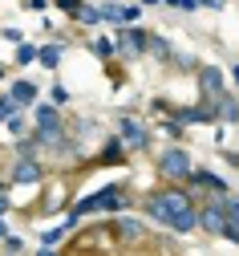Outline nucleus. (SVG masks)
<instances>
[{
	"label": "nucleus",
	"mask_w": 239,
	"mask_h": 256,
	"mask_svg": "<svg viewBox=\"0 0 239 256\" xmlns=\"http://www.w3.org/2000/svg\"><path fill=\"white\" fill-rule=\"evenodd\" d=\"M37 126H41V138H45V142H57V138H61V118H57L53 106H41V110H37Z\"/></svg>",
	"instance_id": "5"
},
{
	"label": "nucleus",
	"mask_w": 239,
	"mask_h": 256,
	"mask_svg": "<svg viewBox=\"0 0 239 256\" xmlns=\"http://www.w3.org/2000/svg\"><path fill=\"white\" fill-rule=\"evenodd\" d=\"M106 20H118V24H126V20H134L138 16V4H106V8H97Z\"/></svg>",
	"instance_id": "8"
},
{
	"label": "nucleus",
	"mask_w": 239,
	"mask_h": 256,
	"mask_svg": "<svg viewBox=\"0 0 239 256\" xmlns=\"http://www.w3.org/2000/svg\"><path fill=\"white\" fill-rule=\"evenodd\" d=\"M219 212H223L231 224H239V200H235V196H227V191H223V200H219Z\"/></svg>",
	"instance_id": "13"
},
{
	"label": "nucleus",
	"mask_w": 239,
	"mask_h": 256,
	"mask_svg": "<svg viewBox=\"0 0 239 256\" xmlns=\"http://www.w3.org/2000/svg\"><path fill=\"white\" fill-rule=\"evenodd\" d=\"M73 16H77V20H85V24H97V20H101V12H97V8H73Z\"/></svg>",
	"instance_id": "17"
},
{
	"label": "nucleus",
	"mask_w": 239,
	"mask_h": 256,
	"mask_svg": "<svg viewBox=\"0 0 239 256\" xmlns=\"http://www.w3.org/2000/svg\"><path fill=\"white\" fill-rule=\"evenodd\" d=\"M118 142H122L126 150H146V146H150V134H146V126H142V122L122 118V134H118Z\"/></svg>",
	"instance_id": "3"
},
{
	"label": "nucleus",
	"mask_w": 239,
	"mask_h": 256,
	"mask_svg": "<svg viewBox=\"0 0 239 256\" xmlns=\"http://www.w3.org/2000/svg\"><path fill=\"white\" fill-rule=\"evenodd\" d=\"M199 224H203L207 232H219V236H227V232H231V220H227V216L219 212V204L203 212V216H199Z\"/></svg>",
	"instance_id": "7"
},
{
	"label": "nucleus",
	"mask_w": 239,
	"mask_h": 256,
	"mask_svg": "<svg viewBox=\"0 0 239 256\" xmlns=\"http://www.w3.org/2000/svg\"><path fill=\"white\" fill-rule=\"evenodd\" d=\"M162 171H166V175H191V154H187L183 146H170V150L162 154Z\"/></svg>",
	"instance_id": "4"
},
{
	"label": "nucleus",
	"mask_w": 239,
	"mask_h": 256,
	"mask_svg": "<svg viewBox=\"0 0 239 256\" xmlns=\"http://www.w3.org/2000/svg\"><path fill=\"white\" fill-rule=\"evenodd\" d=\"M142 49H146V33H138V28H122V33H118V53L138 57Z\"/></svg>",
	"instance_id": "6"
},
{
	"label": "nucleus",
	"mask_w": 239,
	"mask_h": 256,
	"mask_svg": "<svg viewBox=\"0 0 239 256\" xmlns=\"http://www.w3.org/2000/svg\"><path fill=\"white\" fill-rule=\"evenodd\" d=\"M199 82H203V94H207L211 102H219V94H223V78H219V70H203Z\"/></svg>",
	"instance_id": "9"
},
{
	"label": "nucleus",
	"mask_w": 239,
	"mask_h": 256,
	"mask_svg": "<svg viewBox=\"0 0 239 256\" xmlns=\"http://www.w3.org/2000/svg\"><path fill=\"white\" fill-rule=\"evenodd\" d=\"M0 78H4V70H0Z\"/></svg>",
	"instance_id": "26"
},
{
	"label": "nucleus",
	"mask_w": 239,
	"mask_h": 256,
	"mask_svg": "<svg viewBox=\"0 0 239 256\" xmlns=\"http://www.w3.org/2000/svg\"><path fill=\"white\" fill-rule=\"evenodd\" d=\"M166 4H175V8H187V12H191V8H195V0H166Z\"/></svg>",
	"instance_id": "21"
},
{
	"label": "nucleus",
	"mask_w": 239,
	"mask_h": 256,
	"mask_svg": "<svg viewBox=\"0 0 239 256\" xmlns=\"http://www.w3.org/2000/svg\"><path fill=\"white\" fill-rule=\"evenodd\" d=\"M118 236L138 240V236H142V224H138V220H118Z\"/></svg>",
	"instance_id": "14"
},
{
	"label": "nucleus",
	"mask_w": 239,
	"mask_h": 256,
	"mask_svg": "<svg viewBox=\"0 0 239 256\" xmlns=\"http://www.w3.org/2000/svg\"><path fill=\"white\" fill-rule=\"evenodd\" d=\"M4 208H8V200H4V196H0V216H4Z\"/></svg>",
	"instance_id": "23"
},
{
	"label": "nucleus",
	"mask_w": 239,
	"mask_h": 256,
	"mask_svg": "<svg viewBox=\"0 0 239 256\" xmlns=\"http://www.w3.org/2000/svg\"><path fill=\"white\" fill-rule=\"evenodd\" d=\"M199 4H211V8H219V0H199Z\"/></svg>",
	"instance_id": "22"
},
{
	"label": "nucleus",
	"mask_w": 239,
	"mask_h": 256,
	"mask_svg": "<svg viewBox=\"0 0 239 256\" xmlns=\"http://www.w3.org/2000/svg\"><path fill=\"white\" fill-rule=\"evenodd\" d=\"M231 78H235V82H239V66H231Z\"/></svg>",
	"instance_id": "24"
},
{
	"label": "nucleus",
	"mask_w": 239,
	"mask_h": 256,
	"mask_svg": "<svg viewBox=\"0 0 239 256\" xmlns=\"http://www.w3.org/2000/svg\"><path fill=\"white\" fill-rule=\"evenodd\" d=\"M57 240H61V232H45V236H41V244H45V248H53Z\"/></svg>",
	"instance_id": "20"
},
{
	"label": "nucleus",
	"mask_w": 239,
	"mask_h": 256,
	"mask_svg": "<svg viewBox=\"0 0 239 256\" xmlns=\"http://www.w3.org/2000/svg\"><path fill=\"white\" fill-rule=\"evenodd\" d=\"M12 179H16V183H37V179H41V167L32 163V158H20L16 171H12Z\"/></svg>",
	"instance_id": "11"
},
{
	"label": "nucleus",
	"mask_w": 239,
	"mask_h": 256,
	"mask_svg": "<svg viewBox=\"0 0 239 256\" xmlns=\"http://www.w3.org/2000/svg\"><path fill=\"white\" fill-rule=\"evenodd\" d=\"M12 110H16V106H12V98H0V122L12 118Z\"/></svg>",
	"instance_id": "19"
},
{
	"label": "nucleus",
	"mask_w": 239,
	"mask_h": 256,
	"mask_svg": "<svg viewBox=\"0 0 239 256\" xmlns=\"http://www.w3.org/2000/svg\"><path fill=\"white\" fill-rule=\"evenodd\" d=\"M4 236H8V228H4V224H0V240H4Z\"/></svg>",
	"instance_id": "25"
},
{
	"label": "nucleus",
	"mask_w": 239,
	"mask_h": 256,
	"mask_svg": "<svg viewBox=\"0 0 239 256\" xmlns=\"http://www.w3.org/2000/svg\"><path fill=\"white\" fill-rule=\"evenodd\" d=\"M37 57H41V66H57V61H61V45H45Z\"/></svg>",
	"instance_id": "15"
},
{
	"label": "nucleus",
	"mask_w": 239,
	"mask_h": 256,
	"mask_svg": "<svg viewBox=\"0 0 239 256\" xmlns=\"http://www.w3.org/2000/svg\"><path fill=\"white\" fill-rule=\"evenodd\" d=\"M32 57H37V49H32V45H20V49H16V61H20V66H28Z\"/></svg>",
	"instance_id": "18"
},
{
	"label": "nucleus",
	"mask_w": 239,
	"mask_h": 256,
	"mask_svg": "<svg viewBox=\"0 0 239 256\" xmlns=\"http://www.w3.org/2000/svg\"><path fill=\"white\" fill-rule=\"evenodd\" d=\"M146 212H150L158 224H170L175 232H191L195 224H199L191 200L179 196V191H162V196H150V200H146Z\"/></svg>",
	"instance_id": "1"
},
{
	"label": "nucleus",
	"mask_w": 239,
	"mask_h": 256,
	"mask_svg": "<svg viewBox=\"0 0 239 256\" xmlns=\"http://www.w3.org/2000/svg\"><path fill=\"white\" fill-rule=\"evenodd\" d=\"M195 183H203V187H211V191H219V196L227 191V183H223L219 175H211V171H195Z\"/></svg>",
	"instance_id": "12"
},
{
	"label": "nucleus",
	"mask_w": 239,
	"mask_h": 256,
	"mask_svg": "<svg viewBox=\"0 0 239 256\" xmlns=\"http://www.w3.org/2000/svg\"><path fill=\"white\" fill-rule=\"evenodd\" d=\"M219 102H223V106H219V110H223V118H227V122H235V118H239V106H235V98L219 94Z\"/></svg>",
	"instance_id": "16"
},
{
	"label": "nucleus",
	"mask_w": 239,
	"mask_h": 256,
	"mask_svg": "<svg viewBox=\"0 0 239 256\" xmlns=\"http://www.w3.org/2000/svg\"><path fill=\"white\" fill-rule=\"evenodd\" d=\"M126 208V196H122V187H101L97 196H89L85 204L73 208V220L77 216H89V212H122Z\"/></svg>",
	"instance_id": "2"
},
{
	"label": "nucleus",
	"mask_w": 239,
	"mask_h": 256,
	"mask_svg": "<svg viewBox=\"0 0 239 256\" xmlns=\"http://www.w3.org/2000/svg\"><path fill=\"white\" fill-rule=\"evenodd\" d=\"M8 98H12V106H28L32 98H37V86H32V82H12Z\"/></svg>",
	"instance_id": "10"
}]
</instances>
